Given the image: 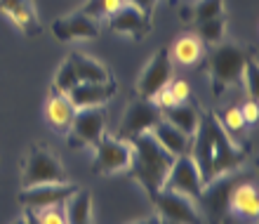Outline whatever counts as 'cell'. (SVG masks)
<instances>
[{
  "mask_svg": "<svg viewBox=\"0 0 259 224\" xmlns=\"http://www.w3.org/2000/svg\"><path fill=\"white\" fill-rule=\"evenodd\" d=\"M127 142L132 146V161H130L127 175L151 198L153 194H158V191L163 189V182H165V177H167V172H170L175 156L167 154L156 142V137L151 135V132H142V135L130 137Z\"/></svg>",
  "mask_w": 259,
  "mask_h": 224,
  "instance_id": "6da1fadb",
  "label": "cell"
},
{
  "mask_svg": "<svg viewBox=\"0 0 259 224\" xmlns=\"http://www.w3.org/2000/svg\"><path fill=\"white\" fill-rule=\"evenodd\" d=\"M254 55L252 45H240V43H217L212 45L210 52L205 55L203 68L210 76L212 95L222 97L226 90L240 83L243 78V68L245 61Z\"/></svg>",
  "mask_w": 259,
  "mask_h": 224,
  "instance_id": "7a4b0ae2",
  "label": "cell"
},
{
  "mask_svg": "<svg viewBox=\"0 0 259 224\" xmlns=\"http://www.w3.org/2000/svg\"><path fill=\"white\" fill-rule=\"evenodd\" d=\"M52 182H68L66 168L55 151L48 149L45 144H31L21 165V189Z\"/></svg>",
  "mask_w": 259,
  "mask_h": 224,
  "instance_id": "3957f363",
  "label": "cell"
},
{
  "mask_svg": "<svg viewBox=\"0 0 259 224\" xmlns=\"http://www.w3.org/2000/svg\"><path fill=\"white\" fill-rule=\"evenodd\" d=\"M205 118H207V128H210L212 137V177L238 170L245 163L247 151L233 142L231 135L222 128L214 111H205Z\"/></svg>",
  "mask_w": 259,
  "mask_h": 224,
  "instance_id": "277c9868",
  "label": "cell"
},
{
  "mask_svg": "<svg viewBox=\"0 0 259 224\" xmlns=\"http://www.w3.org/2000/svg\"><path fill=\"white\" fill-rule=\"evenodd\" d=\"M240 179H243V172L233 170V172L212 177L203 186L200 196H198V203H200V210L207 215L210 224L224 222V217L229 215V194Z\"/></svg>",
  "mask_w": 259,
  "mask_h": 224,
  "instance_id": "5b68a950",
  "label": "cell"
},
{
  "mask_svg": "<svg viewBox=\"0 0 259 224\" xmlns=\"http://www.w3.org/2000/svg\"><path fill=\"white\" fill-rule=\"evenodd\" d=\"M106 128V109L104 106H88V109H75L73 121L66 130V144L71 149H85L95 146V142L104 135Z\"/></svg>",
  "mask_w": 259,
  "mask_h": 224,
  "instance_id": "8992f818",
  "label": "cell"
},
{
  "mask_svg": "<svg viewBox=\"0 0 259 224\" xmlns=\"http://www.w3.org/2000/svg\"><path fill=\"white\" fill-rule=\"evenodd\" d=\"M132 161V146L127 139L111 137L104 132L95 142V158H92V172L95 175H116L125 172Z\"/></svg>",
  "mask_w": 259,
  "mask_h": 224,
  "instance_id": "52a82bcc",
  "label": "cell"
},
{
  "mask_svg": "<svg viewBox=\"0 0 259 224\" xmlns=\"http://www.w3.org/2000/svg\"><path fill=\"white\" fill-rule=\"evenodd\" d=\"M151 201H153L156 212L163 217L165 224H200L203 222L196 203H193V198H189V196L160 189L158 194L151 196Z\"/></svg>",
  "mask_w": 259,
  "mask_h": 224,
  "instance_id": "ba28073f",
  "label": "cell"
},
{
  "mask_svg": "<svg viewBox=\"0 0 259 224\" xmlns=\"http://www.w3.org/2000/svg\"><path fill=\"white\" fill-rule=\"evenodd\" d=\"M80 189L73 182H52V184H35L28 189H21L19 203L28 210H45V208H55L64 205L75 191Z\"/></svg>",
  "mask_w": 259,
  "mask_h": 224,
  "instance_id": "9c48e42d",
  "label": "cell"
},
{
  "mask_svg": "<svg viewBox=\"0 0 259 224\" xmlns=\"http://www.w3.org/2000/svg\"><path fill=\"white\" fill-rule=\"evenodd\" d=\"M203 186H205L203 177H200V172H198L196 163H193V158L189 154L177 156L172 161V168L163 182L165 191H175V194H182V196H189L193 201H198Z\"/></svg>",
  "mask_w": 259,
  "mask_h": 224,
  "instance_id": "30bf717a",
  "label": "cell"
},
{
  "mask_svg": "<svg viewBox=\"0 0 259 224\" xmlns=\"http://www.w3.org/2000/svg\"><path fill=\"white\" fill-rule=\"evenodd\" d=\"M172 57L167 48H160L151 55L149 64L142 68V73L137 78V95L144 99H151L158 90H163L172 78Z\"/></svg>",
  "mask_w": 259,
  "mask_h": 224,
  "instance_id": "8fae6325",
  "label": "cell"
},
{
  "mask_svg": "<svg viewBox=\"0 0 259 224\" xmlns=\"http://www.w3.org/2000/svg\"><path fill=\"white\" fill-rule=\"evenodd\" d=\"M102 33V26L95 17L75 10L71 14H62L52 21V35L59 43H73V41H95Z\"/></svg>",
  "mask_w": 259,
  "mask_h": 224,
  "instance_id": "7c38bea8",
  "label": "cell"
},
{
  "mask_svg": "<svg viewBox=\"0 0 259 224\" xmlns=\"http://www.w3.org/2000/svg\"><path fill=\"white\" fill-rule=\"evenodd\" d=\"M160 118H163V111L158 109L151 99L137 97L135 102H130L123 121H120L118 137H120V139H130V137L142 135V132H151V128H153Z\"/></svg>",
  "mask_w": 259,
  "mask_h": 224,
  "instance_id": "4fadbf2b",
  "label": "cell"
},
{
  "mask_svg": "<svg viewBox=\"0 0 259 224\" xmlns=\"http://www.w3.org/2000/svg\"><path fill=\"white\" fill-rule=\"evenodd\" d=\"M106 21H109V28L113 31V33L130 35L132 41H142V38H146V35L151 33V28H153L151 14L142 12L139 7L130 5V3H125L120 10H116Z\"/></svg>",
  "mask_w": 259,
  "mask_h": 224,
  "instance_id": "5bb4252c",
  "label": "cell"
},
{
  "mask_svg": "<svg viewBox=\"0 0 259 224\" xmlns=\"http://www.w3.org/2000/svg\"><path fill=\"white\" fill-rule=\"evenodd\" d=\"M0 12L28 38L42 33V24L33 0H0Z\"/></svg>",
  "mask_w": 259,
  "mask_h": 224,
  "instance_id": "9a60e30c",
  "label": "cell"
},
{
  "mask_svg": "<svg viewBox=\"0 0 259 224\" xmlns=\"http://www.w3.org/2000/svg\"><path fill=\"white\" fill-rule=\"evenodd\" d=\"M116 78H109L104 83H78L66 97L75 109H88V106H104L111 97L116 95Z\"/></svg>",
  "mask_w": 259,
  "mask_h": 224,
  "instance_id": "2e32d148",
  "label": "cell"
},
{
  "mask_svg": "<svg viewBox=\"0 0 259 224\" xmlns=\"http://www.w3.org/2000/svg\"><path fill=\"white\" fill-rule=\"evenodd\" d=\"M229 212L238 215L243 219L257 222L259 217V191L254 182H247L245 177L240 179L229 194Z\"/></svg>",
  "mask_w": 259,
  "mask_h": 224,
  "instance_id": "e0dca14e",
  "label": "cell"
},
{
  "mask_svg": "<svg viewBox=\"0 0 259 224\" xmlns=\"http://www.w3.org/2000/svg\"><path fill=\"white\" fill-rule=\"evenodd\" d=\"M151 135L156 137V142L163 146L167 154H172V156H184V154H189V149H191V137L184 135L179 128H175L172 123H167L165 118H160V121L151 128Z\"/></svg>",
  "mask_w": 259,
  "mask_h": 224,
  "instance_id": "ac0fdd59",
  "label": "cell"
},
{
  "mask_svg": "<svg viewBox=\"0 0 259 224\" xmlns=\"http://www.w3.org/2000/svg\"><path fill=\"white\" fill-rule=\"evenodd\" d=\"M75 106L68 102L66 95H59V92H52L45 104V121L50 123V128L59 132V135H66L68 125L73 121Z\"/></svg>",
  "mask_w": 259,
  "mask_h": 224,
  "instance_id": "d6986e66",
  "label": "cell"
},
{
  "mask_svg": "<svg viewBox=\"0 0 259 224\" xmlns=\"http://www.w3.org/2000/svg\"><path fill=\"white\" fill-rule=\"evenodd\" d=\"M68 61L73 66L78 83H104V81H109V78H113L111 71L104 66L102 61H97L95 57H90V55H82L78 50L68 55Z\"/></svg>",
  "mask_w": 259,
  "mask_h": 224,
  "instance_id": "ffe728a7",
  "label": "cell"
},
{
  "mask_svg": "<svg viewBox=\"0 0 259 224\" xmlns=\"http://www.w3.org/2000/svg\"><path fill=\"white\" fill-rule=\"evenodd\" d=\"M170 57L172 61H177L182 66H191V64H198L205 57V45L200 43V38L196 33H182L172 43Z\"/></svg>",
  "mask_w": 259,
  "mask_h": 224,
  "instance_id": "44dd1931",
  "label": "cell"
},
{
  "mask_svg": "<svg viewBox=\"0 0 259 224\" xmlns=\"http://www.w3.org/2000/svg\"><path fill=\"white\" fill-rule=\"evenodd\" d=\"M200 114H203V111H198L193 104L179 102V104H175L172 109L163 111V118L167 123H172L175 128H179L184 135L193 137V132L198 130V123H200Z\"/></svg>",
  "mask_w": 259,
  "mask_h": 224,
  "instance_id": "7402d4cb",
  "label": "cell"
},
{
  "mask_svg": "<svg viewBox=\"0 0 259 224\" xmlns=\"http://www.w3.org/2000/svg\"><path fill=\"white\" fill-rule=\"evenodd\" d=\"M64 212H66L68 224H95V217H92V194L78 189L64 203Z\"/></svg>",
  "mask_w": 259,
  "mask_h": 224,
  "instance_id": "603a6c76",
  "label": "cell"
},
{
  "mask_svg": "<svg viewBox=\"0 0 259 224\" xmlns=\"http://www.w3.org/2000/svg\"><path fill=\"white\" fill-rule=\"evenodd\" d=\"M219 14H224V0H196L191 5L182 7V19L189 24H200Z\"/></svg>",
  "mask_w": 259,
  "mask_h": 224,
  "instance_id": "cb8c5ba5",
  "label": "cell"
},
{
  "mask_svg": "<svg viewBox=\"0 0 259 224\" xmlns=\"http://www.w3.org/2000/svg\"><path fill=\"white\" fill-rule=\"evenodd\" d=\"M193 33L200 38L203 45H217L226 38V17L219 14V17H212V19H205L200 24H196V31Z\"/></svg>",
  "mask_w": 259,
  "mask_h": 224,
  "instance_id": "d4e9b609",
  "label": "cell"
},
{
  "mask_svg": "<svg viewBox=\"0 0 259 224\" xmlns=\"http://www.w3.org/2000/svg\"><path fill=\"white\" fill-rule=\"evenodd\" d=\"M125 3H127V0H88V3L80 7V12L95 17L97 21H102V19H109L111 14L116 12V10H120Z\"/></svg>",
  "mask_w": 259,
  "mask_h": 224,
  "instance_id": "484cf974",
  "label": "cell"
},
{
  "mask_svg": "<svg viewBox=\"0 0 259 224\" xmlns=\"http://www.w3.org/2000/svg\"><path fill=\"white\" fill-rule=\"evenodd\" d=\"M75 85H78V78H75L73 66H71V61H68V59H64L62 64H59V68H57L55 81H52V92L68 95Z\"/></svg>",
  "mask_w": 259,
  "mask_h": 224,
  "instance_id": "4316f807",
  "label": "cell"
},
{
  "mask_svg": "<svg viewBox=\"0 0 259 224\" xmlns=\"http://www.w3.org/2000/svg\"><path fill=\"white\" fill-rule=\"evenodd\" d=\"M257 76H259V66H257V59H254V55H252L250 59L245 61V68H243V78H240V83L245 85L247 99H254V102H257V97H259Z\"/></svg>",
  "mask_w": 259,
  "mask_h": 224,
  "instance_id": "83f0119b",
  "label": "cell"
},
{
  "mask_svg": "<svg viewBox=\"0 0 259 224\" xmlns=\"http://www.w3.org/2000/svg\"><path fill=\"white\" fill-rule=\"evenodd\" d=\"M219 123H222V128H224L226 132H240V130L247 125V123L243 121V116H240L238 106H229V109L222 114Z\"/></svg>",
  "mask_w": 259,
  "mask_h": 224,
  "instance_id": "f1b7e54d",
  "label": "cell"
},
{
  "mask_svg": "<svg viewBox=\"0 0 259 224\" xmlns=\"http://www.w3.org/2000/svg\"><path fill=\"white\" fill-rule=\"evenodd\" d=\"M35 217H38V222L40 224H68L66 222V212H64V205H55V208L38 210L35 212Z\"/></svg>",
  "mask_w": 259,
  "mask_h": 224,
  "instance_id": "f546056e",
  "label": "cell"
},
{
  "mask_svg": "<svg viewBox=\"0 0 259 224\" xmlns=\"http://www.w3.org/2000/svg\"><path fill=\"white\" fill-rule=\"evenodd\" d=\"M167 90H170V95L175 97V102H189V97H191V88H189V83L182 81V78H170L167 83Z\"/></svg>",
  "mask_w": 259,
  "mask_h": 224,
  "instance_id": "4dcf8cb0",
  "label": "cell"
},
{
  "mask_svg": "<svg viewBox=\"0 0 259 224\" xmlns=\"http://www.w3.org/2000/svg\"><path fill=\"white\" fill-rule=\"evenodd\" d=\"M240 109V116H243V121L247 123V125H257V121H259V106H257V102L254 99H247L243 106H238Z\"/></svg>",
  "mask_w": 259,
  "mask_h": 224,
  "instance_id": "1f68e13d",
  "label": "cell"
},
{
  "mask_svg": "<svg viewBox=\"0 0 259 224\" xmlns=\"http://www.w3.org/2000/svg\"><path fill=\"white\" fill-rule=\"evenodd\" d=\"M130 5H135V7H139L142 12H146V14H153V10H156V3L158 0H127Z\"/></svg>",
  "mask_w": 259,
  "mask_h": 224,
  "instance_id": "d6a6232c",
  "label": "cell"
},
{
  "mask_svg": "<svg viewBox=\"0 0 259 224\" xmlns=\"http://www.w3.org/2000/svg\"><path fill=\"white\" fill-rule=\"evenodd\" d=\"M130 224H165V222H163V217L156 212V215H149V217L137 219V222H130Z\"/></svg>",
  "mask_w": 259,
  "mask_h": 224,
  "instance_id": "836d02e7",
  "label": "cell"
},
{
  "mask_svg": "<svg viewBox=\"0 0 259 224\" xmlns=\"http://www.w3.org/2000/svg\"><path fill=\"white\" fill-rule=\"evenodd\" d=\"M24 224H40V222H38V217H35V212H33V210L24 208Z\"/></svg>",
  "mask_w": 259,
  "mask_h": 224,
  "instance_id": "e575fe53",
  "label": "cell"
},
{
  "mask_svg": "<svg viewBox=\"0 0 259 224\" xmlns=\"http://www.w3.org/2000/svg\"><path fill=\"white\" fill-rule=\"evenodd\" d=\"M12 224H24V217H19V219H14Z\"/></svg>",
  "mask_w": 259,
  "mask_h": 224,
  "instance_id": "d590c367",
  "label": "cell"
},
{
  "mask_svg": "<svg viewBox=\"0 0 259 224\" xmlns=\"http://www.w3.org/2000/svg\"><path fill=\"white\" fill-rule=\"evenodd\" d=\"M170 3H175V0H170Z\"/></svg>",
  "mask_w": 259,
  "mask_h": 224,
  "instance_id": "8d00e7d4",
  "label": "cell"
}]
</instances>
